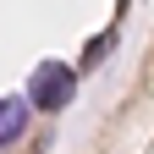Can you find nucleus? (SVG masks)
<instances>
[{
  "mask_svg": "<svg viewBox=\"0 0 154 154\" xmlns=\"http://www.w3.org/2000/svg\"><path fill=\"white\" fill-rule=\"evenodd\" d=\"M28 127V105L22 99H0V143H17Z\"/></svg>",
  "mask_w": 154,
  "mask_h": 154,
  "instance_id": "2",
  "label": "nucleus"
},
{
  "mask_svg": "<svg viewBox=\"0 0 154 154\" xmlns=\"http://www.w3.org/2000/svg\"><path fill=\"white\" fill-rule=\"evenodd\" d=\"M72 88H77L72 66H38V72H33V83H28V94H33V105H38V110H61V105L72 99Z\"/></svg>",
  "mask_w": 154,
  "mask_h": 154,
  "instance_id": "1",
  "label": "nucleus"
}]
</instances>
